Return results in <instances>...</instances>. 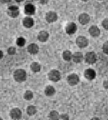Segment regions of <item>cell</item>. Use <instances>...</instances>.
Returning <instances> with one entry per match:
<instances>
[{"label":"cell","mask_w":108,"mask_h":120,"mask_svg":"<svg viewBox=\"0 0 108 120\" xmlns=\"http://www.w3.org/2000/svg\"><path fill=\"white\" fill-rule=\"evenodd\" d=\"M13 78L17 82H23L26 81V72L23 69H17L14 71Z\"/></svg>","instance_id":"1"},{"label":"cell","mask_w":108,"mask_h":120,"mask_svg":"<svg viewBox=\"0 0 108 120\" xmlns=\"http://www.w3.org/2000/svg\"><path fill=\"white\" fill-rule=\"evenodd\" d=\"M97 60V55L94 52H88L84 55V61L88 64H95Z\"/></svg>","instance_id":"2"},{"label":"cell","mask_w":108,"mask_h":120,"mask_svg":"<svg viewBox=\"0 0 108 120\" xmlns=\"http://www.w3.org/2000/svg\"><path fill=\"white\" fill-rule=\"evenodd\" d=\"M61 76L60 72L57 70H52L48 73V78L52 82H58L61 79Z\"/></svg>","instance_id":"3"},{"label":"cell","mask_w":108,"mask_h":120,"mask_svg":"<svg viewBox=\"0 0 108 120\" xmlns=\"http://www.w3.org/2000/svg\"><path fill=\"white\" fill-rule=\"evenodd\" d=\"M22 116V111L19 108H14L10 112V116L13 120H21Z\"/></svg>","instance_id":"4"},{"label":"cell","mask_w":108,"mask_h":120,"mask_svg":"<svg viewBox=\"0 0 108 120\" xmlns=\"http://www.w3.org/2000/svg\"><path fill=\"white\" fill-rule=\"evenodd\" d=\"M76 43L79 48H85L88 46V45L89 44V41L85 36H81L77 37L76 40Z\"/></svg>","instance_id":"5"},{"label":"cell","mask_w":108,"mask_h":120,"mask_svg":"<svg viewBox=\"0 0 108 120\" xmlns=\"http://www.w3.org/2000/svg\"><path fill=\"white\" fill-rule=\"evenodd\" d=\"M67 81L70 86H75L79 82V78L78 75L75 73L70 74L67 78Z\"/></svg>","instance_id":"6"},{"label":"cell","mask_w":108,"mask_h":120,"mask_svg":"<svg viewBox=\"0 0 108 120\" xmlns=\"http://www.w3.org/2000/svg\"><path fill=\"white\" fill-rule=\"evenodd\" d=\"M45 19L48 23H53L58 20V15L54 11H49L46 14Z\"/></svg>","instance_id":"7"},{"label":"cell","mask_w":108,"mask_h":120,"mask_svg":"<svg viewBox=\"0 0 108 120\" xmlns=\"http://www.w3.org/2000/svg\"><path fill=\"white\" fill-rule=\"evenodd\" d=\"M36 7L31 3H27L25 4L24 11L25 13L28 16L34 15L36 13Z\"/></svg>","instance_id":"8"},{"label":"cell","mask_w":108,"mask_h":120,"mask_svg":"<svg viewBox=\"0 0 108 120\" xmlns=\"http://www.w3.org/2000/svg\"><path fill=\"white\" fill-rule=\"evenodd\" d=\"M77 25L74 22H70L67 25L66 27V32L68 35H73L76 32Z\"/></svg>","instance_id":"9"},{"label":"cell","mask_w":108,"mask_h":120,"mask_svg":"<svg viewBox=\"0 0 108 120\" xmlns=\"http://www.w3.org/2000/svg\"><path fill=\"white\" fill-rule=\"evenodd\" d=\"M84 76L87 80L92 81L96 77V73L93 68H87L84 71Z\"/></svg>","instance_id":"10"},{"label":"cell","mask_w":108,"mask_h":120,"mask_svg":"<svg viewBox=\"0 0 108 120\" xmlns=\"http://www.w3.org/2000/svg\"><path fill=\"white\" fill-rule=\"evenodd\" d=\"M78 21L81 25H85L88 24L89 22L90 16L88 14L85 13H81L78 17Z\"/></svg>","instance_id":"11"},{"label":"cell","mask_w":108,"mask_h":120,"mask_svg":"<svg viewBox=\"0 0 108 120\" xmlns=\"http://www.w3.org/2000/svg\"><path fill=\"white\" fill-rule=\"evenodd\" d=\"M72 60L74 63H76V64H79V63H82L83 60H84V55H83V53L81 52H74L73 54Z\"/></svg>","instance_id":"12"},{"label":"cell","mask_w":108,"mask_h":120,"mask_svg":"<svg viewBox=\"0 0 108 120\" xmlns=\"http://www.w3.org/2000/svg\"><path fill=\"white\" fill-rule=\"evenodd\" d=\"M89 34L93 37H97L100 35V30L96 25H92L89 27Z\"/></svg>","instance_id":"13"},{"label":"cell","mask_w":108,"mask_h":120,"mask_svg":"<svg viewBox=\"0 0 108 120\" xmlns=\"http://www.w3.org/2000/svg\"><path fill=\"white\" fill-rule=\"evenodd\" d=\"M27 51L31 55H36L39 51V47L36 43H31L27 47Z\"/></svg>","instance_id":"14"},{"label":"cell","mask_w":108,"mask_h":120,"mask_svg":"<svg viewBox=\"0 0 108 120\" xmlns=\"http://www.w3.org/2000/svg\"><path fill=\"white\" fill-rule=\"evenodd\" d=\"M49 37V34L46 31H41L37 35V38L40 42H46Z\"/></svg>","instance_id":"15"},{"label":"cell","mask_w":108,"mask_h":120,"mask_svg":"<svg viewBox=\"0 0 108 120\" xmlns=\"http://www.w3.org/2000/svg\"><path fill=\"white\" fill-rule=\"evenodd\" d=\"M23 25L26 28H32L34 25V19L30 16H26L23 19Z\"/></svg>","instance_id":"16"},{"label":"cell","mask_w":108,"mask_h":120,"mask_svg":"<svg viewBox=\"0 0 108 120\" xmlns=\"http://www.w3.org/2000/svg\"><path fill=\"white\" fill-rule=\"evenodd\" d=\"M55 88L52 85H48L45 89V94L48 97H51L55 94Z\"/></svg>","instance_id":"17"},{"label":"cell","mask_w":108,"mask_h":120,"mask_svg":"<svg viewBox=\"0 0 108 120\" xmlns=\"http://www.w3.org/2000/svg\"><path fill=\"white\" fill-rule=\"evenodd\" d=\"M49 120H60V115L56 111H52L48 115Z\"/></svg>","instance_id":"18"},{"label":"cell","mask_w":108,"mask_h":120,"mask_svg":"<svg viewBox=\"0 0 108 120\" xmlns=\"http://www.w3.org/2000/svg\"><path fill=\"white\" fill-rule=\"evenodd\" d=\"M73 53L69 50H66L63 53V58L66 61H70L72 60Z\"/></svg>","instance_id":"19"},{"label":"cell","mask_w":108,"mask_h":120,"mask_svg":"<svg viewBox=\"0 0 108 120\" xmlns=\"http://www.w3.org/2000/svg\"><path fill=\"white\" fill-rule=\"evenodd\" d=\"M37 112V108L33 105H30L26 108V113L29 116H33Z\"/></svg>","instance_id":"20"},{"label":"cell","mask_w":108,"mask_h":120,"mask_svg":"<svg viewBox=\"0 0 108 120\" xmlns=\"http://www.w3.org/2000/svg\"><path fill=\"white\" fill-rule=\"evenodd\" d=\"M31 70L34 73H38L40 71L41 69V66L37 62H33L31 64Z\"/></svg>","instance_id":"21"},{"label":"cell","mask_w":108,"mask_h":120,"mask_svg":"<svg viewBox=\"0 0 108 120\" xmlns=\"http://www.w3.org/2000/svg\"><path fill=\"white\" fill-rule=\"evenodd\" d=\"M34 97V94H33V91H30V90H27L25 91V93H24V96L23 97L27 101H30V100H31Z\"/></svg>","instance_id":"22"},{"label":"cell","mask_w":108,"mask_h":120,"mask_svg":"<svg viewBox=\"0 0 108 120\" xmlns=\"http://www.w3.org/2000/svg\"><path fill=\"white\" fill-rule=\"evenodd\" d=\"M7 14L10 18H16L19 16V10H7Z\"/></svg>","instance_id":"23"},{"label":"cell","mask_w":108,"mask_h":120,"mask_svg":"<svg viewBox=\"0 0 108 120\" xmlns=\"http://www.w3.org/2000/svg\"><path fill=\"white\" fill-rule=\"evenodd\" d=\"M25 39L23 37H19L16 40V44L18 46L22 47L25 45Z\"/></svg>","instance_id":"24"},{"label":"cell","mask_w":108,"mask_h":120,"mask_svg":"<svg viewBox=\"0 0 108 120\" xmlns=\"http://www.w3.org/2000/svg\"><path fill=\"white\" fill-rule=\"evenodd\" d=\"M7 53L10 55H14L16 53V48L14 46H11L7 49Z\"/></svg>","instance_id":"25"},{"label":"cell","mask_w":108,"mask_h":120,"mask_svg":"<svg viewBox=\"0 0 108 120\" xmlns=\"http://www.w3.org/2000/svg\"><path fill=\"white\" fill-rule=\"evenodd\" d=\"M102 50L103 53L108 55V41H105L102 46Z\"/></svg>","instance_id":"26"},{"label":"cell","mask_w":108,"mask_h":120,"mask_svg":"<svg viewBox=\"0 0 108 120\" xmlns=\"http://www.w3.org/2000/svg\"><path fill=\"white\" fill-rule=\"evenodd\" d=\"M101 25L106 30H108V18L105 19L101 22Z\"/></svg>","instance_id":"27"},{"label":"cell","mask_w":108,"mask_h":120,"mask_svg":"<svg viewBox=\"0 0 108 120\" xmlns=\"http://www.w3.org/2000/svg\"><path fill=\"white\" fill-rule=\"evenodd\" d=\"M60 120H69V116L67 113H63L60 115Z\"/></svg>","instance_id":"28"},{"label":"cell","mask_w":108,"mask_h":120,"mask_svg":"<svg viewBox=\"0 0 108 120\" xmlns=\"http://www.w3.org/2000/svg\"><path fill=\"white\" fill-rule=\"evenodd\" d=\"M7 10H19V7L15 5H11V6H9Z\"/></svg>","instance_id":"29"},{"label":"cell","mask_w":108,"mask_h":120,"mask_svg":"<svg viewBox=\"0 0 108 120\" xmlns=\"http://www.w3.org/2000/svg\"><path fill=\"white\" fill-rule=\"evenodd\" d=\"M103 86L106 90H108V80H106L103 83Z\"/></svg>","instance_id":"30"},{"label":"cell","mask_w":108,"mask_h":120,"mask_svg":"<svg viewBox=\"0 0 108 120\" xmlns=\"http://www.w3.org/2000/svg\"><path fill=\"white\" fill-rule=\"evenodd\" d=\"M49 1V0H38L39 3L42 4V5H45V4H48Z\"/></svg>","instance_id":"31"},{"label":"cell","mask_w":108,"mask_h":120,"mask_svg":"<svg viewBox=\"0 0 108 120\" xmlns=\"http://www.w3.org/2000/svg\"><path fill=\"white\" fill-rule=\"evenodd\" d=\"M11 0H1V3L3 4H6V3H9L11 2Z\"/></svg>","instance_id":"32"},{"label":"cell","mask_w":108,"mask_h":120,"mask_svg":"<svg viewBox=\"0 0 108 120\" xmlns=\"http://www.w3.org/2000/svg\"><path fill=\"white\" fill-rule=\"evenodd\" d=\"M89 120H100L99 118L97 117H93L92 118H91Z\"/></svg>","instance_id":"33"},{"label":"cell","mask_w":108,"mask_h":120,"mask_svg":"<svg viewBox=\"0 0 108 120\" xmlns=\"http://www.w3.org/2000/svg\"><path fill=\"white\" fill-rule=\"evenodd\" d=\"M24 0H15V1L17 3H21V2L23 1Z\"/></svg>","instance_id":"34"},{"label":"cell","mask_w":108,"mask_h":120,"mask_svg":"<svg viewBox=\"0 0 108 120\" xmlns=\"http://www.w3.org/2000/svg\"><path fill=\"white\" fill-rule=\"evenodd\" d=\"M1 58H3V51H1Z\"/></svg>","instance_id":"35"},{"label":"cell","mask_w":108,"mask_h":120,"mask_svg":"<svg viewBox=\"0 0 108 120\" xmlns=\"http://www.w3.org/2000/svg\"><path fill=\"white\" fill-rule=\"evenodd\" d=\"M82 1H84V2H86V1H88V0H81Z\"/></svg>","instance_id":"36"},{"label":"cell","mask_w":108,"mask_h":120,"mask_svg":"<svg viewBox=\"0 0 108 120\" xmlns=\"http://www.w3.org/2000/svg\"><path fill=\"white\" fill-rule=\"evenodd\" d=\"M33 1H38V0H32Z\"/></svg>","instance_id":"37"},{"label":"cell","mask_w":108,"mask_h":120,"mask_svg":"<svg viewBox=\"0 0 108 120\" xmlns=\"http://www.w3.org/2000/svg\"><path fill=\"white\" fill-rule=\"evenodd\" d=\"M0 120H3V118H1H1H0Z\"/></svg>","instance_id":"38"},{"label":"cell","mask_w":108,"mask_h":120,"mask_svg":"<svg viewBox=\"0 0 108 120\" xmlns=\"http://www.w3.org/2000/svg\"><path fill=\"white\" fill-rule=\"evenodd\" d=\"M99 1H102V0H99Z\"/></svg>","instance_id":"39"},{"label":"cell","mask_w":108,"mask_h":120,"mask_svg":"<svg viewBox=\"0 0 108 120\" xmlns=\"http://www.w3.org/2000/svg\"></svg>","instance_id":"40"}]
</instances>
